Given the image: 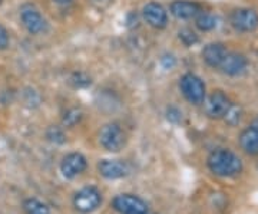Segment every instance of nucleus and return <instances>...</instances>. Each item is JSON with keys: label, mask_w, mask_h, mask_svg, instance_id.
I'll use <instances>...</instances> for the list:
<instances>
[{"label": "nucleus", "mask_w": 258, "mask_h": 214, "mask_svg": "<svg viewBox=\"0 0 258 214\" xmlns=\"http://www.w3.org/2000/svg\"><path fill=\"white\" fill-rule=\"evenodd\" d=\"M207 166L212 174L218 177H235L242 171V161L232 151L220 148L212 151L207 159Z\"/></svg>", "instance_id": "obj_1"}, {"label": "nucleus", "mask_w": 258, "mask_h": 214, "mask_svg": "<svg viewBox=\"0 0 258 214\" xmlns=\"http://www.w3.org/2000/svg\"><path fill=\"white\" fill-rule=\"evenodd\" d=\"M99 142L109 152H119L126 144V135L119 124L111 122L103 125L99 131Z\"/></svg>", "instance_id": "obj_2"}, {"label": "nucleus", "mask_w": 258, "mask_h": 214, "mask_svg": "<svg viewBox=\"0 0 258 214\" xmlns=\"http://www.w3.org/2000/svg\"><path fill=\"white\" fill-rule=\"evenodd\" d=\"M102 203V194L95 187H83L74 196V207L82 214L93 213Z\"/></svg>", "instance_id": "obj_3"}, {"label": "nucleus", "mask_w": 258, "mask_h": 214, "mask_svg": "<svg viewBox=\"0 0 258 214\" xmlns=\"http://www.w3.org/2000/svg\"><path fill=\"white\" fill-rule=\"evenodd\" d=\"M179 86L186 101H189L194 105H200L205 101V85L197 75H184L181 78Z\"/></svg>", "instance_id": "obj_4"}, {"label": "nucleus", "mask_w": 258, "mask_h": 214, "mask_svg": "<svg viewBox=\"0 0 258 214\" xmlns=\"http://www.w3.org/2000/svg\"><path fill=\"white\" fill-rule=\"evenodd\" d=\"M113 208L120 214L148 213L147 203L134 194H120L113 198Z\"/></svg>", "instance_id": "obj_5"}, {"label": "nucleus", "mask_w": 258, "mask_h": 214, "mask_svg": "<svg viewBox=\"0 0 258 214\" xmlns=\"http://www.w3.org/2000/svg\"><path fill=\"white\" fill-rule=\"evenodd\" d=\"M230 105V99L227 98L225 93L221 92V91H215L208 96V99L205 102V114L208 118L220 120V118H224V115L227 114Z\"/></svg>", "instance_id": "obj_6"}, {"label": "nucleus", "mask_w": 258, "mask_h": 214, "mask_svg": "<svg viewBox=\"0 0 258 214\" xmlns=\"http://www.w3.org/2000/svg\"><path fill=\"white\" fill-rule=\"evenodd\" d=\"M20 19L25 29L32 35H37L45 29V19L39 13V10L33 5H25L20 9Z\"/></svg>", "instance_id": "obj_7"}, {"label": "nucleus", "mask_w": 258, "mask_h": 214, "mask_svg": "<svg viewBox=\"0 0 258 214\" xmlns=\"http://www.w3.org/2000/svg\"><path fill=\"white\" fill-rule=\"evenodd\" d=\"M231 25L240 32H252L258 28V13L252 9H237L231 15Z\"/></svg>", "instance_id": "obj_8"}, {"label": "nucleus", "mask_w": 258, "mask_h": 214, "mask_svg": "<svg viewBox=\"0 0 258 214\" xmlns=\"http://www.w3.org/2000/svg\"><path fill=\"white\" fill-rule=\"evenodd\" d=\"M98 170L102 177L108 180H118L129 174V166L125 161L119 159H102L98 164Z\"/></svg>", "instance_id": "obj_9"}, {"label": "nucleus", "mask_w": 258, "mask_h": 214, "mask_svg": "<svg viewBox=\"0 0 258 214\" xmlns=\"http://www.w3.org/2000/svg\"><path fill=\"white\" fill-rule=\"evenodd\" d=\"M86 158L83 157L82 154L79 152H71L68 154L60 164V171L63 174V177L66 178H75L78 177L79 174H82L83 171L86 170Z\"/></svg>", "instance_id": "obj_10"}, {"label": "nucleus", "mask_w": 258, "mask_h": 214, "mask_svg": "<svg viewBox=\"0 0 258 214\" xmlns=\"http://www.w3.org/2000/svg\"><path fill=\"white\" fill-rule=\"evenodd\" d=\"M142 15L152 28L162 29L165 28L166 23H168L166 10L159 3H155V2H151V3L145 5L142 9Z\"/></svg>", "instance_id": "obj_11"}, {"label": "nucleus", "mask_w": 258, "mask_h": 214, "mask_svg": "<svg viewBox=\"0 0 258 214\" xmlns=\"http://www.w3.org/2000/svg\"><path fill=\"white\" fill-rule=\"evenodd\" d=\"M247 58L241 54H227L224 61L221 62V71L224 74L230 75V76H237L241 75L247 69Z\"/></svg>", "instance_id": "obj_12"}, {"label": "nucleus", "mask_w": 258, "mask_h": 214, "mask_svg": "<svg viewBox=\"0 0 258 214\" xmlns=\"http://www.w3.org/2000/svg\"><path fill=\"white\" fill-rule=\"evenodd\" d=\"M200 12V5L191 0H175L171 3V13L178 19L195 18Z\"/></svg>", "instance_id": "obj_13"}, {"label": "nucleus", "mask_w": 258, "mask_h": 214, "mask_svg": "<svg viewBox=\"0 0 258 214\" xmlns=\"http://www.w3.org/2000/svg\"><path fill=\"white\" fill-rule=\"evenodd\" d=\"M227 54H228L227 47L222 43H210L204 47L203 58L207 65H210L211 68H217V66L221 65V62L224 61Z\"/></svg>", "instance_id": "obj_14"}, {"label": "nucleus", "mask_w": 258, "mask_h": 214, "mask_svg": "<svg viewBox=\"0 0 258 214\" xmlns=\"http://www.w3.org/2000/svg\"><path fill=\"white\" fill-rule=\"evenodd\" d=\"M240 145L249 155H258V130L248 127L241 132Z\"/></svg>", "instance_id": "obj_15"}, {"label": "nucleus", "mask_w": 258, "mask_h": 214, "mask_svg": "<svg viewBox=\"0 0 258 214\" xmlns=\"http://www.w3.org/2000/svg\"><path fill=\"white\" fill-rule=\"evenodd\" d=\"M195 25L197 28L203 32H210L212 29L217 28V18L211 15V13H204V12H200L197 15V19H195Z\"/></svg>", "instance_id": "obj_16"}, {"label": "nucleus", "mask_w": 258, "mask_h": 214, "mask_svg": "<svg viewBox=\"0 0 258 214\" xmlns=\"http://www.w3.org/2000/svg\"><path fill=\"white\" fill-rule=\"evenodd\" d=\"M23 208L26 214H50L49 207L37 198H28L23 203Z\"/></svg>", "instance_id": "obj_17"}, {"label": "nucleus", "mask_w": 258, "mask_h": 214, "mask_svg": "<svg viewBox=\"0 0 258 214\" xmlns=\"http://www.w3.org/2000/svg\"><path fill=\"white\" fill-rule=\"evenodd\" d=\"M241 117H242V110H241L238 105H232V103H231L227 114L224 115V120H225V122H227L228 125L234 127V125L240 124Z\"/></svg>", "instance_id": "obj_18"}, {"label": "nucleus", "mask_w": 258, "mask_h": 214, "mask_svg": "<svg viewBox=\"0 0 258 214\" xmlns=\"http://www.w3.org/2000/svg\"><path fill=\"white\" fill-rule=\"evenodd\" d=\"M81 120H82V111L78 110V108H72V110L64 112L63 124L66 127H69V128L75 127Z\"/></svg>", "instance_id": "obj_19"}, {"label": "nucleus", "mask_w": 258, "mask_h": 214, "mask_svg": "<svg viewBox=\"0 0 258 214\" xmlns=\"http://www.w3.org/2000/svg\"><path fill=\"white\" fill-rule=\"evenodd\" d=\"M179 39L182 40L185 46H192L195 43H198V36L195 35V32L191 29H182L179 30Z\"/></svg>", "instance_id": "obj_20"}, {"label": "nucleus", "mask_w": 258, "mask_h": 214, "mask_svg": "<svg viewBox=\"0 0 258 214\" xmlns=\"http://www.w3.org/2000/svg\"><path fill=\"white\" fill-rule=\"evenodd\" d=\"M47 138L55 142V144H63L66 141V137H64V132L59 127H50L47 130Z\"/></svg>", "instance_id": "obj_21"}, {"label": "nucleus", "mask_w": 258, "mask_h": 214, "mask_svg": "<svg viewBox=\"0 0 258 214\" xmlns=\"http://www.w3.org/2000/svg\"><path fill=\"white\" fill-rule=\"evenodd\" d=\"M166 118H168V121L172 122V124H179L182 121V111L178 110L176 106H169L166 110Z\"/></svg>", "instance_id": "obj_22"}, {"label": "nucleus", "mask_w": 258, "mask_h": 214, "mask_svg": "<svg viewBox=\"0 0 258 214\" xmlns=\"http://www.w3.org/2000/svg\"><path fill=\"white\" fill-rule=\"evenodd\" d=\"M72 84L78 88L88 86V85H91V78L88 75L82 74V72H76V74L72 75Z\"/></svg>", "instance_id": "obj_23"}, {"label": "nucleus", "mask_w": 258, "mask_h": 214, "mask_svg": "<svg viewBox=\"0 0 258 214\" xmlns=\"http://www.w3.org/2000/svg\"><path fill=\"white\" fill-rule=\"evenodd\" d=\"M9 45V35L8 30L0 25V49H6Z\"/></svg>", "instance_id": "obj_24"}, {"label": "nucleus", "mask_w": 258, "mask_h": 214, "mask_svg": "<svg viewBox=\"0 0 258 214\" xmlns=\"http://www.w3.org/2000/svg\"><path fill=\"white\" fill-rule=\"evenodd\" d=\"M251 127H254V128H257L258 130V117L254 120V121H252V125H251Z\"/></svg>", "instance_id": "obj_25"}, {"label": "nucleus", "mask_w": 258, "mask_h": 214, "mask_svg": "<svg viewBox=\"0 0 258 214\" xmlns=\"http://www.w3.org/2000/svg\"><path fill=\"white\" fill-rule=\"evenodd\" d=\"M57 3H66V2H71V0H55Z\"/></svg>", "instance_id": "obj_26"}, {"label": "nucleus", "mask_w": 258, "mask_h": 214, "mask_svg": "<svg viewBox=\"0 0 258 214\" xmlns=\"http://www.w3.org/2000/svg\"><path fill=\"white\" fill-rule=\"evenodd\" d=\"M144 214H147V213H144Z\"/></svg>", "instance_id": "obj_27"}]
</instances>
